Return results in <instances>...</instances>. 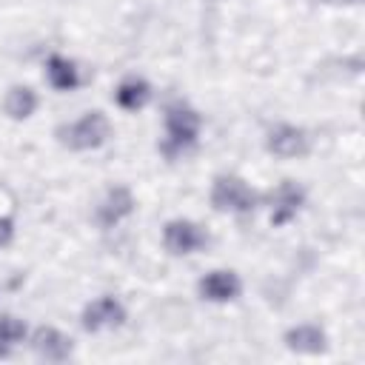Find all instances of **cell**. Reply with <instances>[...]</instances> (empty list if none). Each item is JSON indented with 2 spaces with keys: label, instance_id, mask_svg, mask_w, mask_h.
Listing matches in <instances>:
<instances>
[{
  "label": "cell",
  "instance_id": "6da1fadb",
  "mask_svg": "<svg viewBox=\"0 0 365 365\" xmlns=\"http://www.w3.org/2000/svg\"><path fill=\"white\" fill-rule=\"evenodd\" d=\"M165 137L160 143V151L168 160H177L180 154L191 151L200 140V128H202V117L188 106V103H171L165 108Z\"/></svg>",
  "mask_w": 365,
  "mask_h": 365
},
{
  "label": "cell",
  "instance_id": "7a4b0ae2",
  "mask_svg": "<svg viewBox=\"0 0 365 365\" xmlns=\"http://www.w3.org/2000/svg\"><path fill=\"white\" fill-rule=\"evenodd\" d=\"M54 134H57L60 145H66L71 151H94V148L108 143L111 123H108V117L103 111H86L80 120L57 125Z\"/></svg>",
  "mask_w": 365,
  "mask_h": 365
},
{
  "label": "cell",
  "instance_id": "3957f363",
  "mask_svg": "<svg viewBox=\"0 0 365 365\" xmlns=\"http://www.w3.org/2000/svg\"><path fill=\"white\" fill-rule=\"evenodd\" d=\"M208 200L214 211H222V214H251L259 202L257 191L237 174H217L211 182Z\"/></svg>",
  "mask_w": 365,
  "mask_h": 365
},
{
  "label": "cell",
  "instance_id": "277c9868",
  "mask_svg": "<svg viewBox=\"0 0 365 365\" xmlns=\"http://www.w3.org/2000/svg\"><path fill=\"white\" fill-rule=\"evenodd\" d=\"M208 245V234L202 225H197L194 220H168L163 225V248L171 254V257H188V254H197Z\"/></svg>",
  "mask_w": 365,
  "mask_h": 365
},
{
  "label": "cell",
  "instance_id": "5b68a950",
  "mask_svg": "<svg viewBox=\"0 0 365 365\" xmlns=\"http://www.w3.org/2000/svg\"><path fill=\"white\" fill-rule=\"evenodd\" d=\"M265 151L279 157V160H297V157H305L311 151V137L299 125L277 123L265 134Z\"/></svg>",
  "mask_w": 365,
  "mask_h": 365
},
{
  "label": "cell",
  "instance_id": "8992f818",
  "mask_svg": "<svg viewBox=\"0 0 365 365\" xmlns=\"http://www.w3.org/2000/svg\"><path fill=\"white\" fill-rule=\"evenodd\" d=\"M123 322H125V305L111 294H103V297L91 299L80 314V325L88 334H100V331L117 328Z\"/></svg>",
  "mask_w": 365,
  "mask_h": 365
},
{
  "label": "cell",
  "instance_id": "52a82bcc",
  "mask_svg": "<svg viewBox=\"0 0 365 365\" xmlns=\"http://www.w3.org/2000/svg\"><path fill=\"white\" fill-rule=\"evenodd\" d=\"M134 194H131V188H125V185H111L106 194H103V200L97 202V208H94V222L100 225V228H114L117 222H123L125 217H131L134 214Z\"/></svg>",
  "mask_w": 365,
  "mask_h": 365
},
{
  "label": "cell",
  "instance_id": "ba28073f",
  "mask_svg": "<svg viewBox=\"0 0 365 365\" xmlns=\"http://www.w3.org/2000/svg\"><path fill=\"white\" fill-rule=\"evenodd\" d=\"M268 205H271V225H288L299 208L305 205V188L297 185L294 180H282L271 194H268Z\"/></svg>",
  "mask_w": 365,
  "mask_h": 365
},
{
  "label": "cell",
  "instance_id": "9c48e42d",
  "mask_svg": "<svg viewBox=\"0 0 365 365\" xmlns=\"http://www.w3.org/2000/svg\"><path fill=\"white\" fill-rule=\"evenodd\" d=\"M242 291V282L234 271L228 268H217V271H208L205 277H200L197 282V294L205 299V302H234Z\"/></svg>",
  "mask_w": 365,
  "mask_h": 365
},
{
  "label": "cell",
  "instance_id": "30bf717a",
  "mask_svg": "<svg viewBox=\"0 0 365 365\" xmlns=\"http://www.w3.org/2000/svg\"><path fill=\"white\" fill-rule=\"evenodd\" d=\"M31 348L40 359L46 362H66L74 351V339L66 336L60 328L54 325H40L34 334H31Z\"/></svg>",
  "mask_w": 365,
  "mask_h": 365
},
{
  "label": "cell",
  "instance_id": "8fae6325",
  "mask_svg": "<svg viewBox=\"0 0 365 365\" xmlns=\"http://www.w3.org/2000/svg\"><path fill=\"white\" fill-rule=\"evenodd\" d=\"M282 342H285V348L294 351V354H308V356H314V354H322V351H325L328 336H325V331H322L317 322H299V325H291V328L285 331Z\"/></svg>",
  "mask_w": 365,
  "mask_h": 365
},
{
  "label": "cell",
  "instance_id": "7c38bea8",
  "mask_svg": "<svg viewBox=\"0 0 365 365\" xmlns=\"http://www.w3.org/2000/svg\"><path fill=\"white\" fill-rule=\"evenodd\" d=\"M114 103L123 108V111H140L151 103V86L148 80L131 74V77H123L114 88Z\"/></svg>",
  "mask_w": 365,
  "mask_h": 365
},
{
  "label": "cell",
  "instance_id": "4fadbf2b",
  "mask_svg": "<svg viewBox=\"0 0 365 365\" xmlns=\"http://www.w3.org/2000/svg\"><path fill=\"white\" fill-rule=\"evenodd\" d=\"M46 83L54 88V91H74L80 86V68L74 60L63 57V54H51L46 60Z\"/></svg>",
  "mask_w": 365,
  "mask_h": 365
},
{
  "label": "cell",
  "instance_id": "5bb4252c",
  "mask_svg": "<svg viewBox=\"0 0 365 365\" xmlns=\"http://www.w3.org/2000/svg\"><path fill=\"white\" fill-rule=\"evenodd\" d=\"M37 91L31 86H11L3 97V111L11 120H29L37 111Z\"/></svg>",
  "mask_w": 365,
  "mask_h": 365
},
{
  "label": "cell",
  "instance_id": "9a60e30c",
  "mask_svg": "<svg viewBox=\"0 0 365 365\" xmlns=\"http://www.w3.org/2000/svg\"><path fill=\"white\" fill-rule=\"evenodd\" d=\"M26 322L14 314H0V356H11L17 345L26 339Z\"/></svg>",
  "mask_w": 365,
  "mask_h": 365
},
{
  "label": "cell",
  "instance_id": "2e32d148",
  "mask_svg": "<svg viewBox=\"0 0 365 365\" xmlns=\"http://www.w3.org/2000/svg\"><path fill=\"white\" fill-rule=\"evenodd\" d=\"M14 240V220L11 217H0V248L9 245Z\"/></svg>",
  "mask_w": 365,
  "mask_h": 365
},
{
  "label": "cell",
  "instance_id": "e0dca14e",
  "mask_svg": "<svg viewBox=\"0 0 365 365\" xmlns=\"http://www.w3.org/2000/svg\"><path fill=\"white\" fill-rule=\"evenodd\" d=\"M319 3H325V6H359L362 0H319Z\"/></svg>",
  "mask_w": 365,
  "mask_h": 365
}]
</instances>
